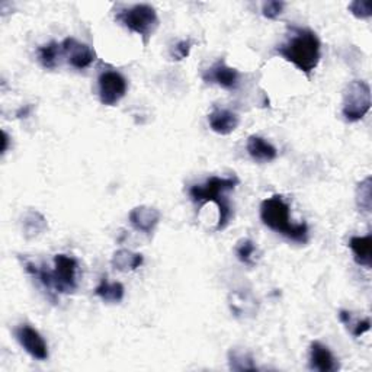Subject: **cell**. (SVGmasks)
Instances as JSON below:
<instances>
[{"label":"cell","instance_id":"obj_1","mask_svg":"<svg viewBox=\"0 0 372 372\" xmlns=\"http://www.w3.org/2000/svg\"><path fill=\"white\" fill-rule=\"evenodd\" d=\"M276 54L310 76L320 63L322 43L314 31L292 26L288 40L276 47Z\"/></svg>","mask_w":372,"mask_h":372},{"label":"cell","instance_id":"obj_2","mask_svg":"<svg viewBox=\"0 0 372 372\" xmlns=\"http://www.w3.org/2000/svg\"><path fill=\"white\" fill-rule=\"evenodd\" d=\"M25 270L38 279V283L48 292V297L55 301V294H73L77 290V259L67 255L54 256V269L37 266L25 261Z\"/></svg>","mask_w":372,"mask_h":372},{"label":"cell","instance_id":"obj_3","mask_svg":"<svg viewBox=\"0 0 372 372\" xmlns=\"http://www.w3.org/2000/svg\"><path fill=\"white\" fill-rule=\"evenodd\" d=\"M237 176H229V177H219V176H211L207 179L202 185H194L190 188V198L195 204H205V202H214L219 207V223H217L215 231H223L229 227L231 217H233V208L226 197V192L233 191L239 185Z\"/></svg>","mask_w":372,"mask_h":372},{"label":"cell","instance_id":"obj_4","mask_svg":"<svg viewBox=\"0 0 372 372\" xmlns=\"http://www.w3.org/2000/svg\"><path fill=\"white\" fill-rule=\"evenodd\" d=\"M261 220L272 231L305 244L308 241L307 223L294 224L290 220V205L283 195H273L261 204Z\"/></svg>","mask_w":372,"mask_h":372},{"label":"cell","instance_id":"obj_5","mask_svg":"<svg viewBox=\"0 0 372 372\" xmlns=\"http://www.w3.org/2000/svg\"><path fill=\"white\" fill-rule=\"evenodd\" d=\"M115 21H118L124 28L134 34H138L143 38L144 45L148 44L153 34L159 28V16L156 9L150 5L140 4L131 8L122 9L115 15Z\"/></svg>","mask_w":372,"mask_h":372},{"label":"cell","instance_id":"obj_6","mask_svg":"<svg viewBox=\"0 0 372 372\" xmlns=\"http://www.w3.org/2000/svg\"><path fill=\"white\" fill-rule=\"evenodd\" d=\"M371 109V87L363 80H352L344 93L342 114L348 122L361 121Z\"/></svg>","mask_w":372,"mask_h":372},{"label":"cell","instance_id":"obj_7","mask_svg":"<svg viewBox=\"0 0 372 372\" xmlns=\"http://www.w3.org/2000/svg\"><path fill=\"white\" fill-rule=\"evenodd\" d=\"M128 83L116 70H105L98 79V95L102 105L115 106L119 101L127 95Z\"/></svg>","mask_w":372,"mask_h":372},{"label":"cell","instance_id":"obj_8","mask_svg":"<svg viewBox=\"0 0 372 372\" xmlns=\"http://www.w3.org/2000/svg\"><path fill=\"white\" fill-rule=\"evenodd\" d=\"M15 337L19 345L37 361H47L50 356L48 345L41 333L29 324H21L15 329Z\"/></svg>","mask_w":372,"mask_h":372},{"label":"cell","instance_id":"obj_9","mask_svg":"<svg viewBox=\"0 0 372 372\" xmlns=\"http://www.w3.org/2000/svg\"><path fill=\"white\" fill-rule=\"evenodd\" d=\"M61 51H63L67 63L77 70L87 69L89 66H92L93 61L97 60L95 50L84 43L77 41L73 37H67L61 43Z\"/></svg>","mask_w":372,"mask_h":372},{"label":"cell","instance_id":"obj_10","mask_svg":"<svg viewBox=\"0 0 372 372\" xmlns=\"http://www.w3.org/2000/svg\"><path fill=\"white\" fill-rule=\"evenodd\" d=\"M202 79L205 83L217 84L226 90H236L240 83V73L227 66L224 60H219L202 75Z\"/></svg>","mask_w":372,"mask_h":372},{"label":"cell","instance_id":"obj_11","mask_svg":"<svg viewBox=\"0 0 372 372\" xmlns=\"http://www.w3.org/2000/svg\"><path fill=\"white\" fill-rule=\"evenodd\" d=\"M160 219H162L160 211L158 208L148 207V205L136 207L131 209L128 215V220L133 229L147 236H150L154 231V229L158 227V224L160 223Z\"/></svg>","mask_w":372,"mask_h":372},{"label":"cell","instance_id":"obj_12","mask_svg":"<svg viewBox=\"0 0 372 372\" xmlns=\"http://www.w3.org/2000/svg\"><path fill=\"white\" fill-rule=\"evenodd\" d=\"M308 366L310 369L320 371V372H336L340 368L332 351L322 342H317V340L310 345Z\"/></svg>","mask_w":372,"mask_h":372},{"label":"cell","instance_id":"obj_13","mask_svg":"<svg viewBox=\"0 0 372 372\" xmlns=\"http://www.w3.org/2000/svg\"><path fill=\"white\" fill-rule=\"evenodd\" d=\"M240 118L236 112L230 109H221L215 108L208 115V124L209 128L219 136H229L239 127Z\"/></svg>","mask_w":372,"mask_h":372},{"label":"cell","instance_id":"obj_14","mask_svg":"<svg viewBox=\"0 0 372 372\" xmlns=\"http://www.w3.org/2000/svg\"><path fill=\"white\" fill-rule=\"evenodd\" d=\"M249 156L258 163H269L278 158V150L261 136H251L246 144Z\"/></svg>","mask_w":372,"mask_h":372},{"label":"cell","instance_id":"obj_15","mask_svg":"<svg viewBox=\"0 0 372 372\" xmlns=\"http://www.w3.org/2000/svg\"><path fill=\"white\" fill-rule=\"evenodd\" d=\"M349 247L351 251L354 252V259L356 262V265L365 268V269H371L372 266V236H354L349 240Z\"/></svg>","mask_w":372,"mask_h":372},{"label":"cell","instance_id":"obj_16","mask_svg":"<svg viewBox=\"0 0 372 372\" xmlns=\"http://www.w3.org/2000/svg\"><path fill=\"white\" fill-rule=\"evenodd\" d=\"M45 230H48V223H47L45 217L41 212L31 209V211H28L23 215V219H22V231H23L25 239L29 240V239L38 237Z\"/></svg>","mask_w":372,"mask_h":372},{"label":"cell","instance_id":"obj_17","mask_svg":"<svg viewBox=\"0 0 372 372\" xmlns=\"http://www.w3.org/2000/svg\"><path fill=\"white\" fill-rule=\"evenodd\" d=\"M144 262L141 253H134L127 249L116 251L111 259V265L114 269L119 272H133L137 270Z\"/></svg>","mask_w":372,"mask_h":372},{"label":"cell","instance_id":"obj_18","mask_svg":"<svg viewBox=\"0 0 372 372\" xmlns=\"http://www.w3.org/2000/svg\"><path fill=\"white\" fill-rule=\"evenodd\" d=\"M95 295H98L105 302L118 304L124 300L126 288L121 283H109L106 278H102L99 285L95 288Z\"/></svg>","mask_w":372,"mask_h":372},{"label":"cell","instance_id":"obj_19","mask_svg":"<svg viewBox=\"0 0 372 372\" xmlns=\"http://www.w3.org/2000/svg\"><path fill=\"white\" fill-rule=\"evenodd\" d=\"M229 365L233 371H256L258 366L255 363V359L252 354L241 348H231L229 352Z\"/></svg>","mask_w":372,"mask_h":372},{"label":"cell","instance_id":"obj_20","mask_svg":"<svg viewBox=\"0 0 372 372\" xmlns=\"http://www.w3.org/2000/svg\"><path fill=\"white\" fill-rule=\"evenodd\" d=\"M60 55H63V51H61V44L55 41H51L38 48V60H40L41 66L47 70H54L57 67Z\"/></svg>","mask_w":372,"mask_h":372},{"label":"cell","instance_id":"obj_21","mask_svg":"<svg viewBox=\"0 0 372 372\" xmlns=\"http://www.w3.org/2000/svg\"><path fill=\"white\" fill-rule=\"evenodd\" d=\"M356 207L363 214H371L372 211V179L371 176L365 177L362 182L356 186V194H355Z\"/></svg>","mask_w":372,"mask_h":372},{"label":"cell","instance_id":"obj_22","mask_svg":"<svg viewBox=\"0 0 372 372\" xmlns=\"http://www.w3.org/2000/svg\"><path fill=\"white\" fill-rule=\"evenodd\" d=\"M339 320L342 322L346 327V330L354 336V337H359L363 333L369 332L371 329V320L365 319V320H355L352 313L348 312V310H340L339 312Z\"/></svg>","mask_w":372,"mask_h":372},{"label":"cell","instance_id":"obj_23","mask_svg":"<svg viewBox=\"0 0 372 372\" xmlns=\"http://www.w3.org/2000/svg\"><path fill=\"white\" fill-rule=\"evenodd\" d=\"M236 256L237 259L246 265L253 268L256 265L255 262V253H256V244L251 239H241L236 244Z\"/></svg>","mask_w":372,"mask_h":372},{"label":"cell","instance_id":"obj_24","mask_svg":"<svg viewBox=\"0 0 372 372\" xmlns=\"http://www.w3.org/2000/svg\"><path fill=\"white\" fill-rule=\"evenodd\" d=\"M349 11L358 19H369L372 16V2L371 0H355L349 5Z\"/></svg>","mask_w":372,"mask_h":372},{"label":"cell","instance_id":"obj_25","mask_svg":"<svg viewBox=\"0 0 372 372\" xmlns=\"http://www.w3.org/2000/svg\"><path fill=\"white\" fill-rule=\"evenodd\" d=\"M192 45H194V43H192L191 38L179 41V43H177L176 45H173V48H172V53H170L172 60L180 61V60H183V58H188V57H190V53H191V50H192Z\"/></svg>","mask_w":372,"mask_h":372},{"label":"cell","instance_id":"obj_26","mask_svg":"<svg viewBox=\"0 0 372 372\" xmlns=\"http://www.w3.org/2000/svg\"><path fill=\"white\" fill-rule=\"evenodd\" d=\"M284 8H285L284 2H278V0H270V2H265L262 5V15L266 19L275 21V19L279 18V15L283 13Z\"/></svg>","mask_w":372,"mask_h":372},{"label":"cell","instance_id":"obj_27","mask_svg":"<svg viewBox=\"0 0 372 372\" xmlns=\"http://www.w3.org/2000/svg\"><path fill=\"white\" fill-rule=\"evenodd\" d=\"M8 146H9V136L8 133L4 130L2 131V154H5L8 151Z\"/></svg>","mask_w":372,"mask_h":372},{"label":"cell","instance_id":"obj_28","mask_svg":"<svg viewBox=\"0 0 372 372\" xmlns=\"http://www.w3.org/2000/svg\"><path fill=\"white\" fill-rule=\"evenodd\" d=\"M29 111H31V108H29V106H28L26 109H23V108H22V109H21V111H19L16 115H18V116H22V115H25V116H26V115L29 114Z\"/></svg>","mask_w":372,"mask_h":372}]
</instances>
